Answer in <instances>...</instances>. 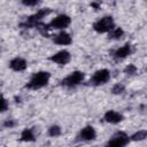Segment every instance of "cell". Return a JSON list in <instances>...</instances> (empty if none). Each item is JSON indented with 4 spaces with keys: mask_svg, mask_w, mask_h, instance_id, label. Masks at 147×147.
Returning a JSON list of instances; mask_svg holds the SVG:
<instances>
[{
    "mask_svg": "<svg viewBox=\"0 0 147 147\" xmlns=\"http://www.w3.org/2000/svg\"><path fill=\"white\" fill-rule=\"evenodd\" d=\"M51 79V74L48 71H38L32 75L31 79L26 84V87L30 90H39L48 84Z\"/></svg>",
    "mask_w": 147,
    "mask_h": 147,
    "instance_id": "cell-1",
    "label": "cell"
},
{
    "mask_svg": "<svg viewBox=\"0 0 147 147\" xmlns=\"http://www.w3.org/2000/svg\"><path fill=\"white\" fill-rule=\"evenodd\" d=\"M115 28V22L114 18L111 16H105L100 20H98L94 24H93V29L94 31L99 32V33H106L111 31Z\"/></svg>",
    "mask_w": 147,
    "mask_h": 147,
    "instance_id": "cell-2",
    "label": "cell"
},
{
    "mask_svg": "<svg viewBox=\"0 0 147 147\" xmlns=\"http://www.w3.org/2000/svg\"><path fill=\"white\" fill-rule=\"evenodd\" d=\"M51 9H48V8H44V9H40V10H38L36 14H33V15H31V16H29L26 20H25V22H23L21 25L22 26H24V28H31V26H36L38 23H40V21L45 17V16H47L48 14H51Z\"/></svg>",
    "mask_w": 147,
    "mask_h": 147,
    "instance_id": "cell-3",
    "label": "cell"
},
{
    "mask_svg": "<svg viewBox=\"0 0 147 147\" xmlns=\"http://www.w3.org/2000/svg\"><path fill=\"white\" fill-rule=\"evenodd\" d=\"M84 77H85L84 72H82V71H74L69 76L63 78L61 84L63 86H67V87H75V86L79 85L84 80Z\"/></svg>",
    "mask_w": 147,
    "mask_h": 147,
    "instance_id": "cell-4",
    "label": "cell"
},
{
    "mask_svg": "<svg viewBox=\"0 0 147 147\" xmlns=\"http://www.w3.org/2000/svg\"><path fill=\"white\" fill-rule=\"evenodd\" d=\"M110 78V74L107 69H100L93 74V76L90 79V84L93 86H100L106 84Z\"/></svg>",
    "mask_w": 147,
    "mask_h": 147,
    "instance_id": "cell-5",
    "label": "cell"
},
{
    "mask_svg": "<svg viewBox=\"0 0 147 147\" xmlns=\"http://www.w3.org/2000/svg\"><path fill=\"white\" fill-rule=\"evenodd\" d=\"M70 23H71V18L68 15L62 14V15H59L55 18H53L51 21V23L47 25V28L48 29H59V30H61V29L68 28L70 25Z\"/></svg>",
    "mask_w": 147,
    "mask_h": 147,
    "instance_id": "cell-6",
    "label": "cell"
},
{
    "mask_svg": "<svg viewBox=\"0 0 147 147\" xmlns=\"http://www.w3.org/2000/svg\"><path fill=\"white\" fill-rule=\"evenodd\" d=\"M130 139H129V136L123 132V131H119V132H116L107 142L108 146H117V147H121V146H126L129 144Z\"/></svg>",
    "mask_w": 147,
    "mask_h": 147,
    "instance_id": "cell-7",
    "label": "cell"
},
{
    "mask_svg": "<svg viewBox=\"0 0 147 147\" xmlns=\"http://www.w3.org/2000/svg\"><path fill=\"white\" fill-rule=\"evenodd\" d=\"M70 59H71V54H70L68 51H65V49L59 51L57 53L53 54V55L49 57V60H51L52 62H54V63H56V64H61V65L67 64V63L70 61Z\"/></svg>",
    "mask_w": 147,
    "mask_h": 147,
    "instance_id": "cell-8",
    "label": "cell"
},
{
    "mask_svg": "<svg viewBox=\"0 0 147 147\" xmlns=\"http://www.w3.org/2000/svg\"><path fill=\"white\" fill-rule=\"evenodd\" d=\"M96 137V132H95V129L91 125H87L85 127H83L79 132V136L78 138L80 140H84V141H91V140H94Z\"/></svg>",
    "mask_w": 147,
    "mask_h": 147,
    "instance_id": "cell-9",
    "label": "cell"
},
{
    "mask_svg": "<svg viewBox=\"0 0 147 147\" xmlns=\"http://www.w3.org/2000/svg\"><path fill=\"white\" fill-rule=\"evenodd\" d=\"M103 118H105V121H106L107 123H110V124H118V123H121V122L123 121L124 117H123L122 114H119V113H117V111H115V110H108V111L105 114Z\"/></svg>",
    "mask_w": 147,
    "mask_h": 147,
    "instance_id": "cell-10",
    "label": "cell"
},
{
    "mask_svg": "<svg viewBox=\"0 0 147 147\" xmlns=\"http://www.w3.org/2000/svg\"><path fill=\"white\" fill-rule=\"evenodd\" d=\"M28 67L26 61L23 57H15L9 62V68L14 71H23Z\"/></svg>",
    "mask_w": 147,
    "mask_h": 147,
    "instance_id": "cell-11",
    "label": "cell"
},
{
    "mask_svg": "<svg viewBox=\"0 0 147 147\" xmlns=\"http://www.w3.org/2000/svg\"><path fill=\"white\" fill-rule=\"evenodd\" d=\"M53 41L57 45H62V46H67V45H70L72 39H71V36L68 33V32H60L59 34H56L54 38H53Z\"/></svg>",
    "mask_w": 147,
    "mask_h": 147,
    "instance_id": "cell-12",
    "label": "cell"
},
{
    "mask_svg": "<svg viewBox=\"0 0 147 147\" xmlns=\"http://www.w3.org/2000/svg\"><path fill=\"white\" fill-rule=\"evenodd\" d=\"M131 52H132L131 45H130V44H125L124 46L119 47V48L115 52L114 56H115V59H117V60H122V59H125L126 56H129V55L131 54Z\"/></svg>",
    "mask_w": 147,
    "mask_h": 147,
    "instance_id": "cell-13",
    "label": "cell"
},
{
    "mask_svg": "<svg viewBox=\"0 0 147 147\" xmlns=\"http://www.w3.org/2000/svg\"><path fill=\"white\" fill-rule=\"evenodd\" d=\"M21 140L22 141H33L34 140V134H33V131L31 129H25L22 131L21 133Z\"/></svg>",
    "mask_w": 147,
    "mask_h": 147,
    "instance_id": "cell-14",
    "label": "cell"
},
{
    "mask_svg": "<svg viewBox=\"0 0 147 147\" xmlns=\"http://www.w3.org/2000/svg\"><path fill=\"white\" fill-rule=\"evenodd\" d=\"M123 34H124V31L122 28H114L111 31H109V39L117 40V39L122 38Z\"/></svg>",
    "mask_w": 147,
    "mask_h": 147,
    "instance_id": "cell-15",
    "label": "cell"
},
{
    "mask_svg": "<svg viewBox=\"0 0 147 147\" xmlns=\"http://www.w3.org/2000/svg\"><path fill=\"white\" fill-rule=\"evenodd\" d=\"M146 138H147V130H139V131H137L136 133L132 134L131 140H133V141H142Z\"/></svg>",
    "mask_w": 147,
    "mask_h": 147,
    "instance_id": "cell-16",
    "label": "cell"
},
{
    "mask_svg": "<svg viewBox=\"0 0 147 147\" xmlns=\"http://www.w3.org/2000/svg\"><path fill=\"white\" fill-rule=\"evenodd\" d=\"M48 134L51 137H59L61 134V127L59 125H52L48 129Z\"/></svg>",
    "mask_w": 147,
    "mask_h": 147,
    "instance_id": "cell-17",
    "label": "cell"
},
{
    "mask_svg": "<svg viewBox=\"0 0 147 147\" xmlns=\"http://www.w3.org/2000/svg\"><path fill=\"white\" fill-rule=\"evenodd\" d=\"M124 90H125V87H124L123 84H115L111 88V92L114 94H122L124 92Z\"/></svg>",
    "mask_w": 147,
    "mask_h": 147,
    "instance_id": "cell-18",
    "label": "cell"
},
{
    "mask_svg": "<svg viewBox=\"0 0 147 147\" xmlns=\"http://www.w3.org/2000/svg\"><path fill=\"white\" fill-rule=\"evenodd\" d=\"M137 70L138 69H137V67L134 64H127L125 67V69H124V72L127 74V75H134L137 72Z\"/></svg>",
    "mask_w": 147,
    "mask_h": 147,
    "instance_id": "cell-19",
    "label": "cell"
},
{
    "mask_svg": "<svg viewBox=\"0 0 147 147\" xmlns=\"http://www.w3.org/2000/svg\"><path fill=\"white\" fill-rule=\"evenodd\" d=\"M21 1H22V3H23L24 6H28V7L37 6V5L40 2V0H21Z\"/></svg>",
    "mask_w": 147,
    "mask_h": 147,
    "instance_id": "cell-20",
    "label": "cell"
},
{
    "mask_svg": "<svg viewBox=\"0 0 147 147\" xmlns=\"http://www.w3.org/2000/svg\"><path fill=\"white\" fill-rule=\"evenodd\" d=\"M7 109H8V101L5 98H2L1 99V108H0V110H1V113H5Z\"/></svg>",
    "mask_w": 147,
    "mask_h": 147,
    "instance_id": "cell-21",
    "label": "cell"
},
{
    "mask_svg": "<svg viewBox=\"0 0 147 147\" xmlns=\"http://www.w3.org/2000/svg\"><path fill=\"white\" fill-rule=\"evenodd\" d=\"M15 125V122L13 119H7L5 123H3V126L5 127H13Z\"/></svg>",
    "mask_w": 147,
    "mask_h": 147,
    "instance_id": "cell-22",
    "label": "cell"
},
{
    "mask_svg": "<svg viewBox=\"0 0 147 147\" xmlns=\"http://www.w3.org/2000/svg\"><path fill=\"white\" fill-rule=\"evenodd\" d=\"M91 6H92L93 8H95V9H98V8H99V3H95V2H93V3H91Z\"/></svg>",
    "mask_w": 147,
    "mask_h": 147,
    "instance_id": "cell-23",
    "label": "cell"
}]
</instances>
